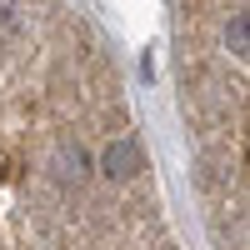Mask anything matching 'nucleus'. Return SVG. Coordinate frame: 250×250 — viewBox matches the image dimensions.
Here are the masks:
<instances>
[{"label": "nucleus", "instance_id": "2", "mask_svg": "<svg viewBox=\"0 0 250 250\" xmlns=\"http://www.w3.org/2000/svg\"><path fill=\"white\" fill-rule=\"evenodd\" d=\"M170 70L215 250H250V0H195L170 15Z\"/></svg>", "mask_w": 250, "mask_h": 250}, {"label": "nucleus", "instance_id": "1", "mask_svg": "<svg viewBox=\"0 0 250 250\" xmlns=\"http://www.w3.org/2000/svg\"><path fill=\"white\" fill-rule=\"evenodd\" d=\"M0 250H180L120 55L85 5L0 0Z\"/></svg>", "mask_w": 250, "mask_h": 250}]
</instances>
